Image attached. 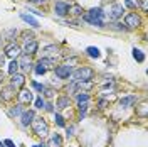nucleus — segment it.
Masks as SVG:
<instances>
[{"instance_id":"46","label":"nucleus","mask_w":148,"mask_h":147,"mask_svg":"<svg viewBox=\"0 0 148 147\" xmlns=\"http://www.w3.org/2000/svg\"><path fill=\"white\" fill-rule=\"evenodd\" d=\"M32 147H44V144H36V146H32Z\"/></svg>"},{"instance_id":"1","label":"nucleus","mask_w":148,"mask_h":147,"mask_svg":"<svg viewBox=\"0 0 148 147\" xmlns=\"http://www.w3.org/2000/svg\"><path fill=\"white\" fill-rule=\"evenodd\" d=\"M94 76V71L91 68H86V66H81L77 69H73L71 73V83H79V81H88V80H92Z\"/></svg>"},{"instance_id":"9","label":"nucleus","mask_w":148,"mask_h":147,"mask_svg":"<svg viewBox=\"0 0 148 147\" xmlns=\"http://www.w3.org/2000/svg\"><path fill=\"white\" fill-rule=\"evenodd\" d=\"M37 49H39V44H37L36 39H34V41H25V42L22 44V47H20V51H24V54H25V56L36 54Z\"/></svg>"},{"instance_id":"3","label":"nucleus","mask_w":148,"mask_h":147,"mask_svg":"<svg viewBox=\"0 0 148 147\" xmlns=\"http://www.w3.org/2000/svg\"><path fill=\"white\" fill-rule=\"evenodd\" d=\"M30 127L34 130V134L39 135V137H46L47 134H49V125H47V122L42 117H36V119L32 120Z\"/></svg>"},{"instance_id":"21","label":"nucleus","mask_w":148,"mask_h":147,"mask_svg":"<svg viewBox=\"0 0 148 147\" xmlns=\"http://www.w3.org/2000/svg\"><path fill=\"white\" fill-rule=\"evenodd\" d=\"M88 101H84V103H79L77 105V113H79V119L83 120L84 119V115H86V112H88Z\"/></svg>"},{"instance_id":"36","label":"nucleus","mask_w":148,"mask_h":147,"mask_svg":"<svg viewBox=\"0 0 148 147\" xmlns=\"http://www.w3.org/2000/svg\"><path fill=\"white\" fill-rule=\"evenodd\" d=\"M147 2H148V0H141V2H138V5L141 7L143 12H147V10H148V3H147Z\"/></svg>"},{"instance_id":"10","label":"nucleus","mask_w":148,"mask_h":147,"mask_svg":"<svg viewBox=\"0 0 148 147\" xmlns=\"http://www.w3.org/2000/svg\"><path fill=\"white\" fill-rule=\"evenodd\" d=\"M24 85H25V76H24V74H20V73L12 74V78H10V86H12L14 90H22Z\"/></svg>"},{"instance_id":"42","label":"nucleus","mask_w":148,"mask_h":147,"mask_svg":"<svg viewBox=\"0 0 148 147\" xmlns=\"http://www.w3.org/2000/svg\"><path fill=\"white\" fill-rule=\"evenodd\" d=\"M3 80H5V74H3V71H2V69H0V85L3 83Z\"/></svg>"},{"instance_id":"5","label":"nucleus","mask_w":148,"mask_h":147,"mask_svg":"<svg viewBox=\"0 0 148 147\" xmlns=\"http://www.w3.org/2000/svg\"><path fill=\"white\" fill-rule=\"evenodd\" d=\"M71 73H73V66L71 64H61L54 68V74L59 80H67L71 76Z\"/></svg>"},{"instance_id":"29","label":"nucleus","mask_w":148,"mask_h":147,"mask_svg":"<svg viewBox=\"0 0 148 147\" xmlns=\"http://www.w3.org/2000/svg\"><path fill=\"white\" fill-rule=\"evenodd\" d=\"M34 71H36V74H39V76H42V74L46 73L47 69H46V68H44L42 64H40L39 61H37V64H36V68H34Z\"/></svg>"},{"instance_id":"32","label":"nucleus","mask_w":148,"mask_h":147,"mask_svg":"<svg viewBox=\"0 0 148 147\" xmlns=\"http://www.w3.org/2000/svg\"><path fill=\"white\" fill-rule=\"evenodd\" d=\"M22 37H24V42H25V41H34V39H36V36H34L32 32H29V31H24V32H22Z\"/></svg>"},{"instance_id":"27","label":"nucleus","mask_w":148,"mask_h":147,"mask_svg":"<svg viewBox=\"0 0 148 147\" xmlns=\"http://www.w3.org/2000/svg\"><path fill=\"white\" fill-rule=\"evenodd\" d=\"M54 120L56 123L59 125V127H66V122H64V117L61 115V113H54Z\"/></svg>"},{"instance_id":"18","label":"nucleus","mask_w":148,"mask_h":147,"mask_svg":"<svg viewBox=\"0 0 148 147\" xmlns=\"http://www.w3.org/2000/svg\"><path fill=\"white\" fill-rule=\"evenodd\" d=\"M20 19H22L24 22H27L30 27H34V29L39 27V22H37V20L32 17V15H29V14H20Z\"/></svg>"},{"instance_id":"25","label":"nucleus","mask_w":148,"mask_h":147,"mask_svg":"<svg viewBox=\"0 0 148 147\" xmlns=\"http://www.w3.org/2000/svg\"><path fill=\"white\" fill-rule=\"evenodd\" d=\"M57 51H59V47L56 46V44H51V46L44 47V53H46V54H56Z\"/></svg>"},{"instance_id":"30","label":"nucleus","mask_w":148,"mask_h":147,"mask_svg":"<svg viewBox=\"0 0 148 147\" xmlns=\"http://www.w3.org/2000/svg\"><path fill=\"white\" fill-rule=\"evenodd\" d=\"M128 9H138V0H123Z\"/></svg>"},{"instance_id":"39","label":"nucleus","mask_w":148,"mask_h":147,"mask_svg":"<svg viewBox=\"0 0 148 147\" xmlns=\"http://www.w3.org/2000/svg\"><path fill=\"white\" fill-rule=\"evenodd\" d=\"M2 66H5V56H3V53H0V68Z\"/></svg>"},{"instance_id":"17","label":"nucleus","mask_w":148,"mask_h":147,"mask_svg":"<svg viewBox=\"0 0 148 147\" xmlns=\"http://www.w3.org/2000/svg\"><path fill=\"white\" fill-rule=\"evenodd\" d=\"M86 54L89 58H92V59H99L101 58V51L96 46H89V47H86Z\"/></svg>"},{"instance_id":"33","label":"nucleus","mask_w":148,"mask_h":147,"mask_svg":"<svg viewBox=\"0 0 148 147\" xmlns=\"http://www.w3.org/2000/svg\"><path fill=\"white\" fill-rule=\"evenodd\" d=\"M44 107H46V101H44L42 95H40V96L36 98V108H44Z\"/></svg>"},{"instance_id":"35","label":"nucleus","mask_w":148,"mask_h":147,"mask_svg":"<svg viewBox=\"0 0 148 147\" xmlns=\"http://www.w3.org/2000/svg\"><path fill=\"white\" fill-rule=\"evenodd\" d=\"M32 86H34L39 93H42V92H44V88H46L44 85H40V83H37V81H32Z\"/></svg>"},{"instance_id":"11","label":"nucleus","mask_w":148,"mask_h":147,"mask_svg":"<svg viewBox=\"0 0 148 147\" xmlns=\"http://www.w3.org/2000/svg\"><path fill=\"white\" fill-rule=\"evenodd\" d=\"M123 3H113V7L110 9V12H108V17L111 19V20H116V19H120L121 15H123Z\"/></svg>"},{"instance_id":"41","label":"nucleus","mask_w":148,"mask_h":147,"mask_svg":"<svg viewBox=\"0 0 148 147\" xmlns=\"http://www.w3.org/2000/svg\"><path fill=\"white\" fill-rule=\"evenodd\" d=\"M99 108H106V100H99Z\"/></svg>"},{"instance_id":"13","label":"nucleus","mask_w":148,"mask_h":147,"mask_svg":"<svg viewBox=\"0 0 148 147\" xmlns=\"http://www.w3.org/2000/svg\"><path fill=\"white\" fill-rule=\"evenodd\" d=\"M15 92H17V90H14V88L9 85V86L2 88V95H0V96H2L3 101H10L12 98H15Z\"/></svg>"},{"instance_id":"37","label":"nucleus","mask_w":148,"mask_h":147,"mask_svg":"<svg viewBox=\"0 0 148 147\" xmlns=\"http://www.w3.org/2000/svg\"><path fill=\"white\" fill-rule=\"evenodd\" d=\"M111 27L113 29H116V31H125V26H123V24H120V22H114V24H113V26H111Z\"/></svg>"},{"instance_id":"34","label":"nucleus","mask_w":148,"mask_h":147,"mask_svg":"<svg viewBox=\"0 0 148 147\" xmlns=\"http://www.w3.org/2000/svg\"><path fill=\"white\" fill-rule=\"evenodd\" d=\"M42 95H44L46 98H52V96H54V90H52V88H44Z\"/></svg>"},{"instance_id":"4","label":"nucleus","mask_w":148,"mask_h":147,"mask_svg":"<svg viewBox=\"0 0 148 147\" xmlns=\"http://www.w3.org/2000/svg\"><path fill=\"white\" fill-rule=\"evenodd\" d=\"M125 26L126 29H136L141 26V17H140L136 12H128L125 15Z\"/></svg>"},{"instance_id":"20","label":"nucleus","mask_w":148,"mask_h":147,"mask_svg":"<svg viewBox=\"0 0 148 147\" xmlns=\"http://www.w3.org/2000/svg\"><path fill=\"white\" fill-rule=\"evenodd\" d=\"M136 115H138V117H141V119H147V115H148V105H147V101L140 103V107L136 108Z\"/></svg>"},{"instance_id":"2","label":"nucleus","mask_w":148,"mask_h":147,"mask_svg":"<svg viewBox=\"0 0 148 147\" xmlns=\"http://www.w3.org/2000/svg\"><path fill=\"white\" fill-rule=\"evenodd\" d=\"M83 19L86 20V22L92 24L94 27H103V26H104V22H103L104 12H103V9H99V7H98V9H91Z\"/></svg>"},{"instance_id":"24","label":"nucleus","mask_w":148,"mask_h":147,"mask_svg":"<svg viewBox=\"0 0 148 147\" xmlns=\"http://www.w3.org/2000/svg\"><path fill=\"white\" fill-rule=\"evenodd\" d=\"M133 58H135L138 63H143V61H145V54H143L140 49H136V47H133Z\"/></svg>"},{"instance_id":"47","label":"nucleus","mask_w":148,"mask_h":147,"mask_svg":"<svg viewBox=\"0 0 148 147\" xmlns=\"http://www.w3.org/2000/svg\"><path fill=\"white\" fill-rule=\"evenodd\" d=\"M0 147H5V146H3V144H2V142H0Z\"/></svg>"},{"instance_id":"16","label":"nucleus","mask_w":148,"mask_h":147,"mask_svg":"<svg viewBox=\"0 0 148 147\" xmlns=\"http://www.w3.org/2000/svg\"><path fill=\"white\" fill-rule=\"evenodd\" d=\"M69 103H71V98H69V96H66V95H62V96H59V98H57L56 107H57L59 110H64V108L69 107Z\"/></svg>"},{"instance_id":"6","label":"nucleus","mask_w":148,"mask_h":147,"mask_svg":"<svg viewBox=\"0 0 148 147\" xmlns=\"http://www.w3.org/2000/svg\"><path fill=\"white\" fill-rule=\"evenodd\" d=\"M20 53H22V51H20V46H17L15 42L7 44L5 49H3V56H5V58H10V59H18Z\"/></svg>"},{"instance_id":"44","label":"nucleus","mask_w":148,"mask_h":147,"mask_svg":"<svg viewBox=\"0 0 148 147\" xmlns=\"http://www.w3.org/2000/svg\"><path fill=\"white\" fill-rule=\"evenodd\" d=\"M29 12H32V14H36V15H42V12H39V10H34V9H30Z\"/></svg>"},{"instance_id":"7","label":"nucleus","mask_w":148,"mask_h":147,"mask_svg":"<svg viewBox=\"0 0 148 147\" xmlns=\"http://www.w3.org/2000/svg\"><path fill=\"white\" fill-rule=\"evenodd\" d=\"M17 100H18V105H30L32 100H34V95H32L30 90L22 88V90H18V93H17Z\"/></svg>"},{"instance_id":"40","label":"nucleus","mask_w":148,"mask_h":147,"mask_svg":"<svg viewBox=\"0 0 148 147\" xmlns=\"http://www.w3.org/2000/svg\"><path fill=\"white\" fill-rule=\"evenodd\" d=\"M46 110H47V112H54V107H52V103H47V105H46Z\"/></svg>"},{"instance_id":"38","label":"nucleus","mask_w":148,"mask_h":147,"mask_svg":"<svg viewBox=\"0 0 148 147\" xmlns=\"http://www.w3.org/2000/svg\"><path fill=\"white\" fill-rule=\"evenodd\" d=\"M3 146H5V147H15V146H14V142H12L10 139H7V140L3 142Z\"/></svg>"},{"instance_id":"26","label":"nucleus","mask_w":148,"mask_h":147,"mask_svg":"<svg viewBox=\"0 0 148 147\" xmlns=\"http://www.w3.org/2000/svg\"><path fill=\"white\" fill-rule=\"evenodd\" d=\"M76 100H77V103L89 101V95H88V93H77V95H76Z\"/></svg>"},{"instance_id":"43","label":"nucleus","mask_w":148,"mask_h":147,"mask_svg":"<svg viewBox=\"0 0 148 147\" xmlns=\"http://www.w3.org/2000/svg\"><path fill=\"white\" fill-rule=\"evenodd\" d=\"M73 127H67V137H71V135H73Z\"/></svg>"},{"instance_id":"23","label":"nucleus","mask_w":148,"mask_h":147,"mask_svg":"<svg viewBox=\"0 0 148 147\" xmlns=\"http://www.w3.org/2000/svg\"><path fill=\"white\" fill-rule=\"evenodd\" d=\"M22 112H24L22 105H17V107H12L9 110V115L10 117H18V115H22Z\"/></svg>"},{"instance_id":"8","label":"nucleus","mask_w":148,"mask_h":147,"mask_svg":"<svg viewBox=\"0 0 148 147\" xmlns=\"http://www.w3.org/2000/svg\"><path fill=\"white\" fill-rule=\"evenodd\" d=\"M69 10H71V5H69L67 2L57 0V2L54 3V12H56V15H59V17H66V15H69Z\"/></svg>"},{"instance_id":"22","label":"nucleus","mask_w":148,"mask_h":147,"mask_svg":"<svg viewBox=\"0 0 148 147\" xmlns=\"http://www.w3.org/2000/svg\"><path fill=\"white\" fill-rule=\"evenodd\" d=\"M15 73H18V59H12V63L9 64V74L12 76Z\"/></svg>"},{"instance_id":"45","label":"nucleus","mask_w":148,"mask_h":147,"mask_svg":"<svg viewBox=\"0 0 148 147\" xmlns=\"http://www.w3.org/2000/svg\"><path fill=\"white\" fill-rule=\"evenodd\" d=\"M29 2H34V3H42V2H46V0H29Z\"/></svg>"},{"instance_id":"14","label":"nucleus","mask_w":148,"mask_h":147,"mask_svg":"<svg viewBox=\"0 0 148 147\" xmlns=\"http://www.w3.org/2000/svg\"><path fill=\"white\" fill-rule=\"evenodd\" d=\"M135 103H136V96H135V95H126V96H123L120 100V105L123 108H128V107L135 105Z\"/></svg>"},{"instance_id":"15","label":"nucleus","mask_w":148,"mask_h":147,"mask_svg":"<svg viewBox=\"0 0 148 147\" xmlns=\"http://www.w3.org/2000/svg\"><path fill=\"white\" fill-rule=\"evenodd\" d=\"M47 147H62V139L59 134H52L49 137V142H47Z\"/></svg>"},{"instance_id":"31","label":"nucleus","mask_w":148,"mask_h":147,"mask_svg":"<svg viewBox=\"0 0 148 147\" xmlns=\"http://www.w3.org/2000/svg\"><path fill=\"white\" fill-rule=\"evenodd\" d=\"M69 14H74V15H81V14H83V9H81L79 5H71V10H69Z\"/></svg>"},{"instance_id":"28","label":"nucleus","mask_w":148,"mask_h":147,"mask_svg":"<svg viewBox=\"0 0 148 147\" xmlns=\"http://www.w3.org/2000/svg\"><path fill=\"white\" fill-rule=\"evenodd\" d=\"M17 29H9V31H7V32H5V36H7V39H9V41H14V39H15V37H17Z\"/></svg>"},{"instance_id":"19","label":"nucleus","mask_w":148,"mask_h":147,"mask_svg":"<svg viewBox=\"0 0 148 147\" xmlns=\"http://www.w3.org/2000/svg\"><path fill=\"white\" fill-rule=\"evenodd\" d=\"M18 58H20V59H18V68H22V69H25V71L32 68V63H30V59H29L25 54H24V56H18Z\"/></svg>"},{"instance_id":"12","label":"nucleus","mask_w":148,"mask_h":147,"mask_svg":"<svg viewBox=\"0 0 148 147\" xmlns=\"http://www.w3.org/2000/svg\"><path fill=\"white\" fill-rule=\"evenodd\" d=\"M20 119H22V125L24 127H29L32 123V120L36 119V113H34V110H24L22 115H20Z\"/></svg>"}]
</instances>
